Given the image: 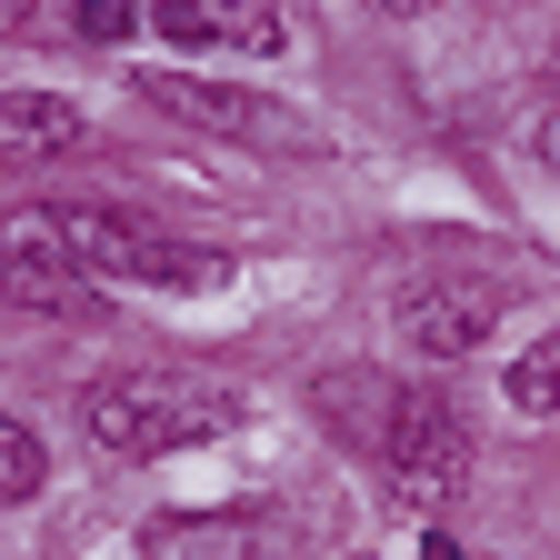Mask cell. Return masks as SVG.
<instances>
[{"label": "cell", "instance_id": "obj_3", "mask_svg": "<svg viewBox=\"0 0 560 560\" xmlns=\"http://www.w3.org/2000/svg\"><path fill=\"white\" fill-rule=\"evenodd\" d=\"M371 451H381V470H390V490L410 511H451L470 490V431H460V410L441 390H420V381L390 390V420H381Z\"/></svg>", "mask_w": 560, "mask_h": 560}, {"label": "cell", "instance_id": "obj_5", "mask_svg": "<svg viewBox=\"0 0 560 560\" xmlns=\"http://www.w3.org/2000/svg\"><path fill=\"white\" fill-rule=\"evenodd\" d=\"M501 280H480V270H451V280H420V291L400 301V340L420 350V361H470V350L501 330Z\"/></svg>", "mask_w": 560, "mask_h": 560}, {"label": "cell", "instance_id": "obj_4", "mask_svg": "<svg viewBox=\"0 0 560 560\" xmlns=\"http://www.w3.org/2000/svg\"><path fill=\"white\" fill-rule=\"evenodd\" d=\"M0 301H21L40 320H81L91 311V270L70 250L60 210H11V221H0Z\"/></svg>", "mask_w": 560, "mask_h": 560}, {"label": "cell", "instance_id": "obj_10", "mask_svg": "<svg viewBox=\"0 0 560 560\" xmlns=\"http://www.w3.org/2000/svg\"><path fill=\"white\" fill-rule=\"evenodd\" d=\"M40 480H50V460H40V441H31V420H0V511L31 501Z\"/></svg>", "mask_w": 560, "mask_h": 560}, {"label": "cell", "instance_id": "obj_8", "mask_svg": "<svg viewBox=\"0 0 560 560\" xmlns=\"http://www.w3.org/2000/svg\"><path fill=\"white\" fill-rule=\"evenodd\" d=\"M81 101H60V91H0V161H60V151H81Z\"/></svg>", "mask_w": 560, "mask_h": 560}, {"label": "cell", "instance_id": "obj_12", "mask_svg": "<svg viewBox=\"0 0 560 560\" xmlns=\"http://www.w3.org/2000/svg\"><path fill=\"white\" fill-rule=\"evenodd\" d=\"M130 21H140V0H81V11H70L81 40H130Z\"/></svg>", "mask_w": 560, "mask_h": 560}, {"label": "cell", "instance_id": "obj_9", "mask_svg": "<svg viewBox=\"0 0 560 560\" xmlns=\"http://www.w3.org/2000/svg\"><path fill=\"white\" fill-rule=\"evenodd\" d=\"M151 560H250V521H221V511H180L151 530Z\"/></svg>", "mask_w": 560, "mask_h": 560}, {"label": "cell", "instance_id": "obj_14", "mask_svg": "<svg viewBox=\"0 0 560 560\" xmlns=\"http://www.w3.org/2000/svg\"><path fill=\"white\" fill-rule=\"evenodd\" d=\"M371 11H431V0H371Z\"/></svg>", "mask_w": 560, "mask_h": 560}, {"label": "cell", "instance_id": "obj_6", "mask_svg": "<svg viewBox=\"0 0 560 560\" xmlns=\"http://www.w3.org/2000/svg\"><path fill=\"white\" fill-rule=\"evenodd\" d=\"M151 11L171 40H200V50H250V60L291 50L280 40V0H151Z\"/></svg>", "mask_w": 560, "mask_h": 560}, {"label": "cell", "instance_id": "obj_11", "mask_svg": "<svg viewBox=\"0 0 560 560\" xmlns=\"http://www.w3.org/2000/svg\"><path fill=\"white\" fill-rule=\"evenodd\" d=\"M511 410H560V330L540 340V350H521V361H511Z\"/></svg>", "mask_w": 560, "mask_h": 560}, {"label": "cell", "instance_id": "obj_7", "mask_svg": "<svg viewBox=\"0 0 560 560\" xmlns=\"http://www.w3.org/2000/svg\"><path fill=\"white\" fill-rule=\"evenodd\" d=\"M130 91L190 120V130H270V120H291L280 101H250V91H221V81H190V70H130Z\"/></svg>", "mask_w": 560, "mask_h": 560}, {"label": "cell", "instance_id": "obj_13", "mask_svg": "<svg viewBox=\"0 0 560 560\" xmlns=\"http://www.w3.org/2000/svg\"><path fill=\"white\" fill-rule=\"evenodd\" d=\"M420 560H460V540H451V530H431V540H420Z\"/></svg>", "mask_w": 560, "mask_h": 560}, {"label": "cell", "instance_id": "obj_2", "mask_svg": "<svg viewBox=\"0 0 560 560\" xmlns=\"http://www.w3.org/2000/svg\"><path fill=\"white\" fill-rule=\"evenodd\" d=\"M60 231H70V250H81L91 280H161V291H221V280H231L221 250L171 241V231L140 221V210H110V200H70Z\"/></svg>", "mask_w": 560, "mask_h": 560}, {"label": "cell", "instance_id": "obj_1", "mask_svg": "<svg viewBox=\"0 0 560 560\" xmlns=\"http://www.w3.org/2000/svg\"><path fill=\"white\" fill-rule=\"evenodd\" d=\"M81 420H91L101 451L161 460V451H190V441L221 431V420H231V390H200V381H180V371H120V381H101V390L81 400Z\"/></svg>", "mask_w": 560, "mask_h": 560}]
</instances>
